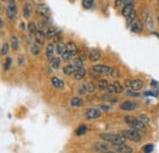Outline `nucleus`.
Segmentation results:
<instances>
[{
    "instance_id": "nucleus-1",
    "label": "nucleus",
    "mask_w": 159,
    "mask_h": 153,
    "mask_svg": "<svg viewBox=\"0 0 159 153\" xmlns=\"http://www.w3.org/2000/svg\"><path fill=\"white\" fill-rule=\"evenodd\" d=\"M99 137L103 141L109 142V143H111L114 146L125 143V140H126L121 134H111V132H103V134L99 135Z\"/></svg>"
},
{
    "instance_id": "nucleus-2",
    "label": "nucleus",
    "mask_w": 159,
    "mask_h": 153,
    "mask_svg": "<svg viewBox=\"0 0 159 153\" xmlns=\"http://www.w3.org/2000/svg\"><path fill=\"white\" fill-rule=\"evenodd\" d=\"M125 123L130 126V129H134V130H137V131H143L146 129V125H143L141 121L139 120V118H135V116H125Z\"/></svg>"
},
{
    "instance_id": "nucleus-3",
    "label": "nucleus",
    "mask_w": 159,
    "mask_h": 153,
    "mask_svg": "<svg viewBox=\"0 0 159 153\" xmlns=\"http://www.w3.org/2000/svg\"><path fill=\"white\" fill-rule=\"evenodd\" d=\"M120 134L122 135L126 140H130V141H134V142H141V140H142L141 132L137 131V130H134V129L124 130V131H121Z\"/></svg>"
},
{
    "instance_id": "nucleus-4",
    "label": "nucleus",
    "mask_w": 159,
    "mask_h": 153,
    "mask_svg": "<svg viewBox=\"0 0 159 153\" xmlns=\"http://www.w3.org/2000/svg\"><path fill=\"white\" fill-rule=\"evenodd\" d=\"M125 86L129 87V88L132 90V91H139V90L143 88L144 82H143L142 80H139V78H135V80L127 78V80H125Z\"/></svg>"
},
{
    "instance_id": "nucleus-5",
    "label": "nucleus",
    "mask_w": 159,
    "mask_h": 153,
    "mask_svg": "<svg viewBox=\"0 0 159 153\" xmlns=\"http://www.w3.org/2000/svg\"><path fill=\"white\" fill-rule=\"evenodd\" d=\"M142 20H143V23L146 25V27L148 30H154V21H153V17L151 16V12L147 7H144L142 10Z\"/></svg>"
},
{
    "instance_id": "nucleus-6",
    "label": "nucleus",
    "mask_w": 159,
    "mask_h": 153,
    "mask_svg": "<svg viewBox=\"0 0 159 153\" xmlns=\"http://www.w3.org/2000/svg\"><path fill=\"white\" fill-rule=\"evenodd\" d=\"M6 14L10 20H15L17 16V6L15 0H9L7 6H6Z\"/></svg>"
},
{
    "instance_id": "nucleus-7",
    "label": "nucleus",
    "mask_w": 159,
    "mask_h": 153,
    "mask_svg": "<svg viewBox=\"0 0 159 153\" xmlns=\"http://www.w3.org/2000/svg\"><path fill=\"white\" fill-rule=\"evenodd\" d=\"M93 71L98 72L99 75H107V76H111V71H113V67L108 66V65H104V64H98V65H94L92 67Z\"/></svg>"
},
{
    "instance_id": "nucleus-8",
    "label": "nucleus",
    "mask_w": 159,
    "mask_h": 153,
    "mask_svg": "<svg viewBox=\"0 0 159 153\" xmlns=\"http://www.w3.org/2000/svg\"><path fill=\"white\" fill-rule=\"evenodd\" d=\"M139 108V103L134 102V100H126L124 103L120 104V109L122 110H127V112H131V110H135Z\"/></svg>"
},
{
    "instance_id": "nucleus-9",
    "label": "nucleus",
    "mask_w": 159,
    "mask_h": 153,
    "mask_svg": "<svg viewBox=\"0 0 159 153\" xmlns=\"http://www.w3.org/2000/svg\"><path fill=\"white\" fill-rule=\"evenodd\" d=\"M100 115H102V112H100L99 109H97V108H89V109L86 110L84 118L86 119H98V118H100Z\"/></svg>"
},
{
    "instance_id": "nucleus-10",
    "label": "nucleus",
    "mask_w": 159,
    "mask_h": 153,
    "mask_svg": "<svg viewBox=\"0 0 159 153\" xmlns=\"http://www.w3.org/2000/svg\"><path fill=\"white\" fill-rule=\"evenodd\" d=\"M36 12L42 17H47V15L49 14V7L47 5H44V4H38L36 6Z\"/></svg>"
},
{
    "instance_id": "nucleus-11",
    "label": "nucleus",
    "mask_w": 159,
    "mask_h": 153,
    "mask_svg": "<svg viewBox=\"0 0 159 153\" xmlns=\"http://www.w3.org/2000/svg\"><path fill=\"white\" fill-rule=\"evenodd\" d=\"M45 54H47V59L49 61H52L54 59V54H55V47L53 43H48L47 44V49H45Z\"/></svg>"
},
{
    "instance_id": "nucleus-12",
    "label": "nucleus",
    "mask_w": 159,
    "mask_h": 153,
    "mask_svg": "<svg viewBox=\"0 0 159 153\" xmlns=\"http://www.w3.org/2000/svg\"><path fill=\"white\" fill-rule=\"evenodd\" d=\"M134 10H135V4H134V2L125 4V5H124V7H122L121 14H122V16H124V17H127V16H129Z\"/></svg>"
},
{
    "instance_id": "nucleus-13",
    "label": "nucleus",
    "mask_w": 159,
    "mask_h": 153,
    "mask_svg": "<svg viewBox=\"0 0 159 153\" xmlns=\"http://www.w3.org/2000/svg\"><path fill=\"white\" fill-rule=\"evenodd\" d=\"M114 147H115V151H116L118 153H134V150H132L130 146L125 145V143L118 145V146H114Z\"/></svg>"
},
{
    "instance_id": "nucleus-14",
    "label": "nucleus",
    "mask_w": 159,
    "mask_h": 153,
    "mask_svg": "<svg viewBox=\"0 0 159 153\" xmlns=\"http://www.w3.org/2000/svg\"><path fill=\"white\" fill-rule=\"evenodd\" d=\"M100 57H102V53H100L99 49H91V52H89V54H88L89 60L93 61V63L98 61L100 59Z\"/></svg>"
},
{
    "instance_id": "nucleus-15",
    "label": "nucleus",
    "mask_w": 159,
    "mask_h": 153,
    "mask_svg": "<svg viewBox=\"0 0 159 153\" xmlns=\"http://www.w3.org/2000/svg\"><path fill=\"white\" fill-rule=\"evenodd\" d=\"M94 151L99 153H104L109 151V146L107 143H103V142H96L94 143Z\"/></svg>"
},
{
    "instance_id": "nucleus-16",
    "label": "nucleus",
    "mask_w": 159,
    "mask_h": 153,
    "mask_svg": "<svg viewBox=\"0 0 159 153\" xmlns=\"http://www.w3.org/2000/svg\"><path fill=\"white\" fill-rule=\"evenodd\" d=\"M76 66L74 65V64H70V65H66L64 69H62V71H64V74L66 75V76H71V75H74L75 72H76Z\"/></svg>"
},
{
    "instance_id": "nucleus-17",
    "label": "nucleus",
    "mask_w": 159,
    "mask_h": 153,
    "mask_svg": "<svg viewBox=\"0 0 159 153\" xmlns=\"http://www.w3.org/2000/svg\"><path fill=\"white\" fill-rule=\"evenodd\" d=\"M52 85H53V87H55V88H58V90H62V88L65 87L64 81L58 78V77H52Z\"/></svg>"
},
{
    "instance_id": "nucleus-18",
    "label": "nucleus",
    "mask_w": 159,
    "mask_h": 153,
    "mask_svg": "<svg viewBox=\"0 0 159 153\" xmlns=\"http://www.w3.org/2000/svg\"><path fill=\"white\" fill-rule=\"evenodd\" d=\"M142 28H143V26H142V23L139 22V21H135V22L131 25V27H130V30H131L132 33H141Z\"/></svg>"
},
{
    "instance_id": "nucleus-19",
    "label": "nucleus",
    "mask_w": 159,
    "mask_h": 153,
    "mask_svg": "<svg viewBox=\"0 0 159 153\" xmlns=\"http://www.w3.org/2000/svg\"><path fill=\"white\" fill-rule=\"evenodd\" d=\"M70 105L74 107V108H80V107L83 105V100L80 97H72L71 100H70Z\"/></svg>"
},
{
    "instance_id": "nucleus-20",
    "label": "nucleus",
    "mask_w": 159,
    "mask_h": 153,
    "mask_svg": "<svg viewBox=\"0 0 159 153\" xmlns=\"http://www.w3.org/2000/svg\"><path fill=\"white\" fill-rule=\"evenodd\" d=\"M87 75V71H86V69L84 67H81V69H77L76 70V72L74 74V77H75V80H82V78H84Z\"/></svg>"
},
{
    "instance_id": "nucleus-21",
    "label": "nucleus",
    "mask_w": 159,
    "mask_h": 153,
    "mask_svg": "<svg viewBox=\"0 0 159 153\" xmlns=\"http://www.w3.org/2000/svg\"><path fill=\"white\" fill-rule=\"evenodd\" d=\"M31 15H32V5L31 4H25V6H23V17L30 19Z\"/></svg>"
},
{
    "instance_id": "nucleus-22",
    "label": "nucleus",
    "mask_w": 159,
    "mask_h": 153,
    "mask_svg": "<svg viewBox=\"0 0 159 153\" xmlns=\"http://www.w3.org/2000/svg\"><path fill=\"white\" fill-rule=\"evenodd\" d=\"M66 50H69V52H71V53H74L75 55L79 53V50H77V45H76V43L75 42H69L67 44H66Z\"/></svg>"
},
{
    "instance_id": "nucleus-23",
    "label": "nucleus",
    "mask_w": 159,
    "mask_h": 153,
    "mask_svg": "<svg viewBox=\"0 0 159 153\" xmlns=\"http://www.w3.org/2000/svg\"><path fill=\"white\" fill-rule=\"evenodd\" d=\"M58 32H59V31H58L57 28H54V27H49L48 31H47V33H45V39H52L54 36H57Z\"/></svg>"
},
{
    "instance_id": "nucleus-24",
    "label": "nucleus",
    "mask_w": 159,
    "mask_h": 153,
    "mask_svg": "<svg viewBox=\"0 0 159 153\" xmlns=\"http://www.w3.org/2000/svg\"><path fill=\"white\" fill-rule=\"evenodd\" d=\"M139 120L143 124V125H149L151 124V119H149V116L146 114V113H142V114L139 115Z\"/></svg>"
},
{
    "instance_id": "nucleus-25",
    "label": "nucleus",
    "mask_w": 159,
    "mask_h": 153,
    "mask_svg": "<svg viewBox=\"0 0 159 153\" xmlns=\"http://www.w3.org/2000/svg\"><path fill=\"white\" fill-rule=\"evenodd\" d=\"M135 21H136V11L134 10V11L126 17V25H127V27H131V25H132Z\"/></svg>"
},
{
    "instance_id": "nucleus-26",
    "label": "nucleus",
    "mask_w": 159,
    "mask_h": 153,
    "mask_svg": "<svg viewBox=\"0 0 159 153\" xmlns=\"http://www.w3.org/2000/svg\"><path fill=\"white\" fill-rule=\"evenodd\" d=\"M60 64H61V58H54L50 61V67L54 69V70H58L60 67Z\"/></svg>"
},
{
    "instance_id": "nucleus-27",
    "label": "nucleus",
    "mask_w": 159,
    "mask_h": 153,
    "mask_svg": "<svg viewBox=\"0 0 159 153\" xmlns=\"http://www.w3.org/2000/svg\"><path fill=\"white\" fill-rule=\"evenodd\" d=\"M74 57H75L74 53H71V52H69V50H65V52L61 54V60H64V61H69V60H71Z\"/></svg>"
},
{
    "instance_id": "nucleus-28",
    "label": "nucleus",
    "mask_w": 159,
    "mask_h": 153,
    "mask_svg": "<svg viewBox=\"0 0 159 153\" xmlns=\"http://www.w3.org/2000/svg\"><path fill=\"white\" fill-rule=\"evenodd\" d=\"M109 82L107 81V80H99V82H98V88H99L100 91H107L108 90V87H109Z\"/></svg>"
},
{
    "instance_id": "nucleus-29",
    "label": "nucleus",
    "mask_w": 159,
    "mask_h": 153,
    "mask_svg": "<svg viewBox=\"0 0 159 153\" xmlns=\"http://www.w3.org/2000/svg\"><path fill=\"white\" fill-rule=\"evenodd\" d=\"M111 85H113V87H114V92H115V93H121V92H124V86H122L120 82L115 81V82H113Z\"/></svg>"
},
{
    "instance_id": "nucleus-30",
    "label": "nucleus",
    "mask_w": 159,
    "mask_h": 153,
    "mask_svg": "<svg viewBox=\"0 0 159 153\" xmlns=\"http://www.w3.org/2000/svg\"><path fill=\"white\" fill-rule=\"evenodd\" d=\"M55 50H57V53H58L59 55H61V54L66 50V44H64V43L59 42V43L55 45Z\"/></svg>"
},
{
    "instance_id": "nucleus-31",
    "label": "nucleus",
    "mask_w": 159,
    "mask_h": 153,
    "mask_svg": "<svg viewBox=\"0 0 159 153\" xmlns=\"http://www.w3.org/2000/svg\"><path fill=\"white\" fill-rule=\"evenodd\" d=\"M28 32H30V35H33V36L38 32V27H37V25L34 22H31L28 25Z\"/></svg>"
},
{
    "instance_id": "nucleus-32",
    "label": "nucleus",
    "mask_w": 159,
    "mask_h": 153,
    "mask_svg": "<svg viewBox=\"0 0 159 153\" xmlns=\"http://www.w3.org/2000/svg\"><path fill=\"white\" fill-rule=\"evenodd\" d=\"M30 50H31V54H32V55H38V54L40 53V48H39V45H38L37 43L32 44Z\"/></svg>"
},
{
    "instance_id": "nucleus-33",
    "label": "nucleus",
    "mask_w": 159,
    "mask_h": 153,
    "mask_svg": "<svg viewBox=\"0 0 159 153\" xmlns=\"http://www.w3.org/2000/svg\"><path fill=\"white\" fill-rule=\"evenodd\" d=\"M11 47H12V49L14 50H17L19 48H20V45H19V39L16 36H11Z\"/></svg>"
},
{
    "instance_id": "nucleus-34",
    "label": "nucleus",
    "mask_w": 159,
    "mask_h": 153,
    "mask_svg": "<svg viewBox=\"0 0 159 153\" xmlns=\"http://www.w3.org/2000/svg\"><path fill=\"white\" fill-rule=\"evenodd\" d=\"M153 150H154V145H153V143H147V145H144V146H143L142 152L143 153H152L153 152Z\"/></svg>"
},
{
    "instance_id": "nucleus-35",
    "label": "nucleus",
    "mask_w": 159,
    "mask_h": 153,
    "mask_svg": "<svg viewBox=\"0 0 159 153\" xmlns=\"http://www.w3.org/2000/svg\"><path fill=\"white\" fill-rule=\"evenodd\" d=\"M86 90H87L88 93H93L97 90V86L93 82H88V83H86Z\"/></svg>"
},
{
    "instance_id": "nucleus-36",
    "label": "nucleus",
    "mask_w": 159,
    "mask_h": 153,
    "mask_svg": "<svg viewBox=\"0 0 159 153\" xmlns=\"http://www.w3.org/2000/svg\"><path fill=\"white\" fill-rule=\"evenodd\" d=\"M86 132H87V126L86 125H81V126H79L76 129V131H75V134L77 135V136H82V135H84Z\"/></svg>"
},
{
    "instance_id": "nucleus-37",
    "label": "nucleus",
    "mask_w": 159,
    "mask_h": 153,
    "mask_svg": "<svg viewBox=\"0 0 159 153\" xmlns=\"http://www.w3.org/2000/svg\"><path fill=\"white\" fill-rule=\"evenodd\" d=\"M94 4V0H82V5L84 9H92Z\"/></svg>"
},
{
    "instance_id": "nucleus-38",
    "label": "nucleus",
    "mask_w": 159,
    "mask_h": 153,
    "mask_svg": "<svg viewBox=\"0 0 159 153\" xmlns=\"http://www.w3.org/2000/svg\"><path fill=\"white\" fill-rule=\"evenodd\" d=\"M75 66H76V69H81V67H83V60H81L79 58H76L75 60H74V63H72Z\"/></svg>"
},
{
    "instance_id": "nucleus-39",
    "label": "nucleus",
    "mask_w": 159,
    "mask_h": 153,
    "mask_svg": "<svg viewBox=\"0 0 159 153\" xmlns=\"http://www.w3.org/2000/svg\"><path fill=\"white\" fill-rule=\"evenodd\" d=\"M7 52H9V44H4V45L1 47V49H0V54H1V55H6Z\"/></svg>"
},
{
    "instance_id": "nucleus-40",
    "label": "nucleus",
    "mask_w": 159,
    "mask_h": 153,
    "mask_svg": "<svg viewBox=\"0 0 159 153\" xmlns=\"http://www.w3.org/2000/svg\"><path fill=\"white\" fill-rule=\"evenodd\" d=\"M11 63H12L11 58H7V59H6V61H5V64H4V70H5V71H7V70L10 69V66H11Z\"/></svg>"
},
{
    "instance_id": "nucleus-41",
    "label": "nucleus",
    "mask_w": 159,
    "mask_h": 153,
    "mask_svg": "<svg viewBox=\"0 0 159 153\" xmlns=\"http://www.w3.org/2000/svg\"><path fill=\"white\" fill-rule=\"evenodd\" d=\"M126 96L129 97H139V93L137 91H132V90H129L127 92H126Z\"/></svg>"
},
{
    "instance_id": "nucleus-42",
    "label": "nucleus",
    "mask_w": 159,
    "mask_h": 153,
    "mask_svg": "<svg viewBox=\"0 0 159 153\" xmlns=\"http://www.w3.org/2000/svg\"><path fill=\"white\" fill-rule=\"evenodd\" d=\"M144 96H148V97H158L159 95L157 93V91L154 90V91H147V92H144Z\"/></svg>"
},
{
    "instance_id": "nucleus-43",
    "label": "nucleus",
    "mask_w": 159,
    "mask_h": 153,
    "mask_svg": "<svg viewBox=\"0 0 159 153\" xmlns=\"http://www.w3.org/2000/svg\"><path fill=\"white\" fill-rule=\"evenodd\" d=\"M84 93H87V90H86V83L81 85V86L79 87V95H84Z\"/></svg>"
},
{
    "instance_id": "nucleus-44",
    "label": "nucleus",
    "mask_w": 159,
    "mask_h": 153,
    "mask_svg": "<svg viewBox=\"0 0 159 153\" xmlns=\"http://www.w3.org/2000/svg\"><path fill=\"white\" fill-rule=\"evenodd\" d=\"M125 4V0H115V7H120L121 5L124 6Z\"/></svg>"
},
{
    "instance_id": "nucleus-45",
    "label": "nucleus",
    "mask_w": 159,
    "mask_h": 153,
    "mask_svg": "<svg viewBox=\"0 0 159 153\" xmlns=\"http://www.w3.org/2000/svg\"><path fill=\"white\" fill-rule=\"evenodd\" d=\"M77 54H79V59H81V60H86V58H87V54H86V53H83V52H79Z\"/></svg>"
},
{
    "instance_id": "nucleus-46",
    "label": "nucleus",
    "mask_w": 159,
    "mask_h": 153,
    "mask_svg": "<svg viewBox=\"0 0 159 153\" xmlns=\"http://www.w3.org/2000/svg\"><path fill=\"white\" fill-rule=\"evenodd\" d=\"M89 74H91V77H92V78H98V77H99V74L96 72V71H93V70H91Z\"/></svg>"
},
{
    "instance_id": "nucleus-47",
    "label": "nucleus",
    "mask_w": 159,
    "mask_h": 153,
    "mask_svg": "<svg viewBox=\"0 0 159 153\" xmlns=\"http://www.w3.org/2000/svg\"><path fill=\"white\" fill-rule=\"evenodd\" d=\"M100 110H104V112H109V110H110V107L102 104V105H100Z\"/></svg>"
},
{
    "instance_id": "nucleus-48",
    "label": "nucleus",
    "mask_w": 159,
    "mask_h": 153,
    "mask_svg": "<svg viewBox=\"0 0 159 153\" xmlns=\"http://www.w3.org/2000/svg\"><path fill=\"white\" fill-rule=\"evenodd\" d=\"M151 86L154 87V88H157V87L159 86V83L157 82V81H153V80H152V81H151Z\"/></svg>"
},
{
    "instance_id": "nucleus-49",
    "label": "nucleus",
    "mask_w": 159,
    "mask_h": 153,
    "mask_svg": "<svg viewBox=\"0 0 159 153\" xmlns=\"http://www.w3.org/2000/svg\"><path fill=\"white\" fill-rule=\"evenodd\" d=\"M25 63V58H23V55H20L19 57V65H22Z\"/></svg>"
},
{
    "instance_id": "nucleus-50",
    "label": "nucleus",
    "mask_w": 159,
    "mask_h": 153,
    "mask_svg": "<svg viewBox=\"0 0 159 153\" xmlns=\"http://www.w3.org/2000/svg\"><path fill=\"white\" fill-rule=\"evenodd\" d=\"M21 30H22V31H25V30H26V25H25V22H21Z\"/></svg>"
},
{
    "instance_id": "nucleus-51",
    "label": "nucleus",
    "mask_w": 159,
    "mask_h": 153,
    "mask_svg": "<svg viewBox=\"0 0 159 153\" xmlns=\"http://www.w3.org/2000/svg\"><path fill=\"white\" fill-rule=\"evenodd\" d=\"M4 27V22H2V19H1V16H0V28H2Z\"/></svg>"
},
{
    "instance_id": "nucleus-52",
    "label": "nucleus",
    "mask_w": 159,
    "mask_h": 153,
    "mask_svg": "<svg viewBox=\"0 0 159 153\" xmlns=\"http://www.w3.org/2000/svg\"><path fill=\"white\" fill-rule=\"evenodd\" d=\"M130 2H134V0H125V4H130ZM124 4V5H125Z\"/></svg>"
},
{
    "instance_id": "nucleus-53",
    "label": "nucleus",
    "mask_w": 159,
    "mask_h": 153,
    "mask_svg": "<svg viewBox=\"0 0 159 153\" xmlns=\"http://www.w3.org/2000/svg\"><path fill=\"white\" fill-rule=\"evenodd\" d=\"M104 153H118L116 151H107V152H104Z\"/></svg>"
},
{
    "instance_id": "nucleus-54",
    "label": "nucleus",
    "mask_w": 159,
    "mask_h": 153,
    "mask_svg": "<svg viewBox=\"0 0 159 153\" xmlns=\"http://www.w3.org/2000/svg\"><path fill=\"white\" fill-rule=\"evenodd\" d=\"M156 91H157V93H158V95H159V86H158V87H157V88H156Z\"/></svg>"
},
{
    "instance_id": "nucleus-55",
    "label": "nucleus",
    "mask_w": 159,
    "mask_h": 153,
    "mask_svg": "<svg viewBox=\"0 0 159 153\" xmlns=\"http://www.w3.org/2000/svg\"><path fill=\"white\" fill-rule=\"evenodd\" d=\"M157 20H158V26H159V14H158V17H157Z\"/></svg>"
},
{
    "instance_id": "nucleus-56",
    "label": "nucleus",
    "mask_w": 159,
    "mask_h": 153,
    "mask_svg": "<svg viewBox=\"0 0 159 153\" xmlns=\"http://www.w3.org/2000/svg\"><path fill=\"white\" fill-rule=\"evenodd\" d=\"M22 1H25V0H22Z\"/></svg>"
}]
</instances>
